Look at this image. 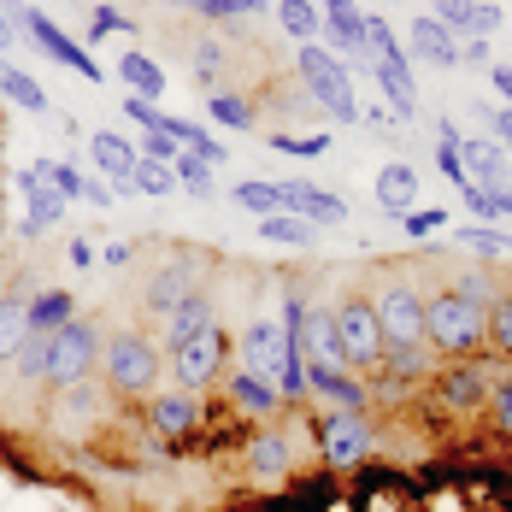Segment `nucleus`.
I'll return each instance as SVG.
<instances>
[{"label":"nucleus","mask_w":512,"mask_h":512,"mask_svg":"<svg viewBox=\"0 0 512 512\" xmlns=\"http://www.w3.org/2000/svg\"><path fill=\"white\" fill-rule=\"evenodd\" d=\"M424 342L436 348V354H477L483 342H489V307H477V301H465L460 289H436L430 301H424Z\"/></svg>","instance_id":"f257e3e1"},{"label":"nucleus","mask_w":512,"mask_h":512,"mask_svg":"<svg viewBox=\"0 0 512 512\" xmlns=\"http://www.w3.org/2000/svg\"><path fill=\"white\" fill-rule=\"evenodd\" d=\"M295 65H301V83L312 89V101L324 106L336 124H354L359 101H354V83H348L342 59H336L330 48H318V42H307V48H295Z\"/></svg>","instance_id":"f03ea898"},{"label":"nucleus","mask_w":512,"mask_h":512,"mask_svg":"<svg viewBox=\"0 0 512 512\" xmlns=\"http://www.w3.org/2000/svg\"><path fill=\"white\" fill-rule=\"evenodd\" d=\"M101 359V330L89 318H71L65 330H53V354H48V383L53 389H71V383H89Z\"/></svg>","instance_id":"7ed1b4c3"},{"label":"nucleus","mask_w":512,"mask_h":512,"mask_svg":"<svg viewBox=\"0 0 512 512\" xmlns=\"http://www.w3.org/2000/svg\"><path fill=\"white\" fill-rule=\"evenodd\" d=\"M106 377H112V389L118 395H148L159 383V354L148 336H112L106 342Z\"/></svg>","instance_id":"20e7f679"},{"label":"nucleus","mask_w":512,"mask_h":512,"mask_svg":"<svg viewBox=\"0 0 512 512\" xmlns=\"http://www.w3.org/2000/svg\"><path fill=\"white\" fill-rule=\"evenodd\" d=\"M377 324H383V348H418L424 342V301L412 283H383L377 289Z\"/></svg>","instance_id":"39448f33"},{"label":"nucleus","mask_w":512,"mask_h":512,"mask_svg":"<svg viewBox=\"0 0 512 512\" xmlns=\"http://www.w3.org/2000/svg\"><path fill=\"white\" fill-rule=\"evenodd\" d=\"M336 336H342V359L348 365H383V324H377V307L371 301H342L336 307Z\"/></svg>","instance_id":"423d86ee"},{"label":"nucleus","mask_w":512,"mask_h":512,"mask_svg":"<svg viewBox=\"0 0 512 512\" xmlns=\"http://www.w3.org/2000/svg\"><path fill=\"white\" fill-rule=\"evenodd\" d=\"M6 12H12V24H18V30H24V36H30V42H36L42 53H48V59H59L65 71H77V77H89V83H101V65H95L89 53L77 48V42H71V36L53 24V18L30 12V6H6Z\"/></svg>","instance_id":"0eeeda50"},{"label":"nucleus","mask_w":512,"mask_h":512,"mask_svg":"<svg viewBox=\"0 0 512 512\" xmlns=\"http://www.w3.org/2000/svg\"><path fill=\"white\" fill-rule=\"evenodd\" d=\"M318 442H324V465L330 471H354L365 460V448H371V424H365V412H324V424H318Z\"/></svg>","instance_id":"6e6552de"},{"label":"nucleus","mask_w":512,"mask_h":512,"mask_svg":"<svg viewBox=\"0 0 512 512\" xmlns=\"http://www.w3.org/2000/svg\"><path fill=\"white\" fill-rule=\"evenodd\" d=\"M218 365H224V336H218V330H201L195 342L171 348V377H177V389H206V383L218 377Z\"/></svg>","instance_id":"1a4fd4ad"},{"label":"nucleus","mask_w":512,"mask_h":512,"mask_svg":"<svg viewBox=\"0 0 512 512\" xmlns=\"http://www.w3.org/2000/svg\"><path fill=\"white\" fill-rule=\"evenodd\" d=\"M436 395L448 412H477L495 389H489V365H448L436 371Z\"/></svg>","instance_id":"9d476101"},{"label":"nucleus","mask_w":512,"mask_h":512,"mask_svg":"<svg viewBox=\"0 0 512 512\" xmlns=\"http://www.w3.org/2000/svg\"><path fill=\"white\" fill-rule=\"evenodd\" d=\"M183 301H195V259L171 254L154 277H148V307L154 312H177Z\"/></svg>","instance_id":"9b49d317"},{"label":"nucleus","mask_w":512,"mask_h":512,"mask_svg":"<svg viewBox=\"0 0 512 512\" xmlns=\"http://www.w3.org/2000/svg\"><path fill=\"white\" fill-rule=\"evenodd\" d=\"M318 12H324V42H336V53H354L371 65V48H365V12H359L354 0H318Z\"/></svg>","instance_id":"f8f14e48"},{"label":"nucleus","mask_w":512,"mask_h":512,"mask_svg":"<svg viewBox=\"0 0 512 512\" xmlns=\"http://www.w3.org/2000/svg\"><path fill=\"white\" fill-rule=\"evenodd\" d=\"M301 354L307 365H324V371H342V336H336V312H301Z\"/></svg>","instance_id":"ddd939ff"},{"label":"nucleus","mask_w":512,"mask_h":512,"mask_svg":"<svg viewBox=\"0 0 512 512\" xmlns=\"http://www.w3.org/2000/svg\"><path fill=\"white\" fill-rule=\"evenodd\" d=\"M412 53L424 59V65H436V71H454L460 65V36L430 12V18H412Z\"/></svg>","instance_id":"4468645a"},{"label":"nucleus","mask_w":512,"mask_h":512,"mask_svg":"<svg viewBox=\"0 0 512 512\" xmlns=\"http://www.w3.org/2000/svg\"><path fill=\"white\" fill-rule=\"evenodd\" d=\"M283 212H301L307 224H348V201L312 183H283Z\"/></svg>","instance_id":"2eb2a0df"},{"label":"nucleus","mask_w":512,"mask_h":512,"mask_svg":"<svg viewBox=\"0 0 512 512\" xmlns=\"http://www.w3.org/2000/svg\"><path fill=\"white\" fill-rule=\"evenodd\" d=\"M18 189H24V201H30V212H24V236H42V224H59L65 195L53 189L36 165H30V171H18Z\"/></svg>","instance_id":"dca6fc26"},{"label":"nucleus","mask_w":512,"mask_h":512,"mask_svg":"<svg viewBox=\"0 0 512 512\" xmlns=\"http://www.w3.org/2000/svg\"><path fill=\"white\" fill-rule=\"evenodd\" d=\"M460 165L471 183H483L489 195L495 189H507V154L495 148V142H477V136H460Z\"/></svg>","instance_id":"f3484780"},{"label":"nucleus","mask_w":512,"mask_h":512,"mask_svg":"<svg viewBox=\"0 0 512 512\" xmlns=\"http://www.w3.org/2000/svg\"><path fill=\"white\" fill-rule=\"evenodd\" d=\"M377 206L383 212H412L418 206V165H407V159H395V165H383L377 171Z\"/></svg>","instance_id":"a211bd4d"},{"label":"nucleus","mask_w":512,"mask_h":512,"mask_svg":"<svg viewBox=\"0 0 512 512\" xmlns=\"http://www.w3.org/2000/svg\"><path fill=\"white\" fill-rule=\"evenodd\" d=\"M154 430L159 436H189L195 424H201V401H195V389H171V395H159L154 401Z\"/></svg>","instance_id":"6ab92c4d"},{"label":"nucleus","mask_w":512,"mask_h":512,"mask_svg":"<svg viewBox=\"0 0 512 512\" xmlns=\"http://www.w3.org/2000/svg\"><path fill=\"white\" fill-rule=\"evenodd\" d=\"M371 77H377V89L389 95L395 118H418V95H412V65L407 59H371Z\"/></svg>","instance_id":"aec40b11"},{"label":"nucleus","mask_w":512,"mask_h":512,"mask_svg":"<svg viewBox=\"0 0 512 512\" xmlns=\"http://www.w3.org/2000/svg\"><path fill=\"white\" fill-rule=\"evenodd\" d=\"M36 171H42V177H48V183H53V189H59V195H65V201L112 206V189H106V183H89V177H83V171H77V165H59V159H42V165H36Z\"/></svg>","instance_id":"412c9836"},{"label":"nucleus","mask_w":512,"mask_h":512,"mask_svg":"<svg viewBox=\"0 0 512 512\" xmlns=\"http://www.w3.org/2000/svg\"><path fill=\"white\" fill-rule=\"evenodd\" d=\"M307 389H312V395H324V401H336L342 412H359V407H365V383H359V377H348V371L307 365Z\"/></svg>","instance_id":"4be33fe9"},{"label":"nucleus","mask_w":512,"mask_h":512,"mask_svg":"<svg viewBox=\"0 0 512 512\" xmlns=\"http://www.w3.org/2000/svg\"><path fill=\"white\" fill-rule=\"evenodd\" d=\"M89 148H95V159H101V171L118 183V189H130V171H136V142H124V136H112V130H95L89 136ZM112 189V195H118Z\"/></svg>","instance_id":"5701e85b"},{"label":"nucleus","mask_w":512,"mask_h":512,"mask_svg":"<svg viewBox=\"0 0 512 512\" xmlns=\"http://www.w3.org/2000/svg\"><path fill=\"white\" fill-rule=\"evenodd\" d=\"M277 24H283V36L301 42V48L324 36V12H318V0H277Z\"/></svg>","instance_id":"b1692460"},{"label":"nucleus","mask_w":512,"mask_h":512,"mask_svg":"<svg viewBox=\"0 0 512 512\" xmlns=\"http://www.w3.org/2000/svg\"><path fill=\"white\" fill-rule=\"evenodd\" d=\"M77 318V301L65 295V289H42L36 301H30V330H42V336H53V330H65Z\"/></svg>","instance_id":"393cba45"},{"label":"nucleus","mask_w":512,"mask_h":512,"mask_svg":"<svg viewBox=\"0 0 512 512\" xmlns=\"http://www.w3.org/2000/svg\"><path fill=\"white\" fill-rule=\"evenodd\" d=\"M201 330H212V301H206V295H195V301H183V307L171 312L165 342H171V348H183V342H195Z\"/></svg>","instance_id":"a878e982"},{"label":"nucleus","mask_w":512,"mask_h":512,"mask_svg":"<svg viewBox=\"0 0 512 512\" xmlns=\"http://www.w3.org/2000/svg\"><path fill=\"white\" fill-rule=\"evenodd\" d=\"M118 77H124V83H130L142 101H159V95H165V71H159L148 53H136V48L118 59Z\"/></svg>","instance_id":"bb28decb"},{"label":"nucleus","mask_w":512,"mask_h":512,"mask_svg":"<svg viewBox=\"0 0 512 512\" xmlns=\"http://www.w3.org/2000/svg\"><path fill=\"white\" fill-rule=\"evenodd\" d=\"M312 230L318 224H307L301 212H265L259 218V236L265 242H283V248H312Z\"/></svg>","instance_id":"cd10ccee"},{"label":"nucleus","mask_w":512,"mask_h":512,"mask_svg":"<svg viewBox=\"0 0 512 512\" xmlns=\"http://www.w3.org/2000/svg\"><path fill=\"white\" fill-rule=\"evenodd\" d=\"M289 442L283 436H259L254 442V454H248V471H254L259 483H277V477H289Z\"/></svg>","instance_id":"c85d7f7f"},{"label":"nucleus","mask_w":512,"mask_h":512,"mask_svg":"<svg viewBox=\"0 0 512 512\" xmlns=\"http://www.w3.org/2000/svg\"><path fill=\"white\" fill-rule=\"evenodd\" d=\"M24 336H30V301H0V365L6 359H18V348H24Z\"/></svg>","instance_id":"c756f323"},{"label":"nucleus","mask_w":512,"mask_h":512,"mask_svg":"<svg viewBox=\"0 0 512 512\" xmlns=\"http://www.w3.org/2000/svg\"><path fill=\"white\" fill-rule=\"evenodd\" d=\"M165 136H177V148L201 154L206 165H224V159H230V148H224V142H212L201 124H189V118H165Z\"/></svg>","instance_id":"7c9ffc66"},{"label":"nucleus","mask_w":512,"mask_h":512,"mask_svg":"<svg viewBox=\"0 0 512 512\" xmlns=\"http://www.w3.org/2000/svg\"><path fill=\"white\" fill-rule=\"evenodd\" d=\"M0 95L12 106H24V112H48V89L36 77H24L18 65H0Z\"/></svg>","instance_id":"2f4dec72"},{"label":"nucleus","mask_w":512,"mask_h":512,"mask_svg":"<svg viewBox=\"0 0 512 512\" xmlns=\"http://www.w3.org/2000/svg\"><path fill=\"white\" fill-rule=\"evenodd\" d=\"M230 395H236L248 412H277V395H283V389H271V383L254 377V371H236V377H230Z\"/></svg>","instance_id":"473e14b6"},{"label":"nucleus","mask_w":512,"mask_h":512,"mask_svg":"<svg viewBox=\"0 0 512 512\" xmlns=\"http://www.w3.org/2000/svg\"><path fill=\"white\" fill-rule=\"evenodd\" d=\"M383 365H389L395 383H418L430 371V342H418V348H383Z\"/></svg>","instance_id":"72a5a7b5"},{"label":"nucleus","mask_w":512,"mask_h":512,"mask_svg":"<svg viewBox=\"0 0 512 512\" xmlns=\"http://www.w3.org/2000/svg\"><path fill=\"white\" fill-rule=\"evenodd\" d=\"M48 354H53V336L30 330V336H24V348H18V359H12V365H18V377H24V383H42V377H48Z\"/></svg>","instance_id":"f704fd0d"},{"label":"nucleus","mask_w":512,"mask_h":512,"mask_svg":"<svg viewBox=\"0 0 512 512\" xmlns=\"http://www.w3.org/2000/svg\"><path fill=\"white\" fill-rule=\"evenodd\" d=\"M230 201L248 206V212H259V218H265V212H283V183H236Z\"/></svg>","instance_id":"c9c22d12"},{"label":"nucleus","mask_w":512,"mask_h":512,"mask_svg":"<svg viewBox=\"0 0 512 512\" xmlns=\"http://www.w3.org/2000/svg\"><path fill=\"white\" fill-rule=\"evenodd\" d=\"M171 171H177V183H183V189H189V195H212V165H206L201 154H189V148H183V154L171 159Z\"/></svg>","instance_id":"e433bc0d"},{"label":"nucleus","mask_w":512,"mask_h":512,"mask_svg":"<svg viewBox=\"0 0 512 512\" xmlns=\"http://www.w3.org/2000/svg\"><path fill=\"white\" fill-rule=\"evenodd\" d=\"M130 189H142V195H171V189H177V171H171V165H159V159H136Z\"/></svg>","instance_id":"4c0bfd02"},{"label":"nucleus","mask_w":512,"mask_h":512,"mask_svg":"<svg viewBox=\"0 0 512 512\" xmlns=\"http://www.w3.org/2000/svg\"><path fill=\"white\" fill-rule=\"evenodd\" d=\"M206 112H212L218 124H230V130H248V124H254V106L242 101L236 89H230V95H224V89H218V95H206Z\"/></svg>","instance_id":"58836bf2"},{"label":"nucleus","mask_w":512,"mask_h":512,"mask_svg":"<svg viewBox=\"0 0 512 512\" xmlns=\"http://www.w3.org/2000/svg\"><path fill=\"white\" fill-rule=\"evenodd\" d=\"M95 407H101L95 383H71L65 401H59V418H65V424H83V418H95Z\"/></svg>","instance_id":"ea45409f"},{"label":"nucleus","mask_w":512,"mask_h":512,"mask_svg":"<svg viewBox=\"0 0 512 512\" xmlns=\"http://www.w3.org/2000/svg\"><path fill=\"white\" fill-rule=\"evenodd\" d=\"M195 71H201V83H212V95H218V77H224V42L218 36H201L195 42Z\"/></svg>","instance_id":"a19ab883"},{"label":"nucleus","mask_w":512,"mask_h":512,"mask_svg":"<svg viewBox=\"0 0 512 512\" xmlns=\"http://www.w3.org/2000/svg\"><path fill=\"white\" fill-rule=\"evenodd\" d=\"M460 242H465V248H477V254H489V259L512 254V236L489 230V224H471V230H460Z\"/></svg>","instance_id":"79ce46f5"},{"label":"nucleus","mask_w":512,"mask_h":512,"mask_svg":"<svg viewBox=\"0 0 512 512\" xmlns=\"http://www.w3.org/2000/svg\"><path fill=\"white\" fill-rule=\"evenodd\" d=\"M271 154H295V159H318L330 148V136H265Z\"/></svg>","instance_id":"37998d69"},{"label":"nucleus","mask_w":512,"mask_h":512,"mask_svg":"<svg viewBox=\"0 0 512 512\" xmlns=\"http://www.w3.org/2000/svg\"><path fill=\"white\" fill-rule=\"evenodd\" d=\"M489 342L512 359V295H501V301L489 307Z\"/></svg>","instance_id":"c03bdc74"},{"label":"nucleus","mask_w":512,"mask_h":512,"mask_svg":"<svg viewBox=\"0 0 512 512\" xmlns=\"http://www.w3.org/2000/svg\"><path fill=\"white\" fill-rule=\"evenodd\" d=\"M177 154H183V148H177V136H165V130H142V142H136V159H159V165H171Z\"/></svg>","instance_id":"a18cd8bd"},{"label":"nucleus","mask_w":512,"mask_h":512,"mask_svg":"<svg viewBox=\"0 0 512 512\" xmlns=\"http://www.w3.org/2000/svg\"><path fill=\"white\" fill-rule=\"evenodd\" d=\"M442 224H448L442 206H412V212H401V230H407V236H430V230H442Z\"/></svg>","instance_id":"49530a36"},{"label":"nucleus","mask_w":512,"mask_h":512,"mask_svg":"<svg viewBox=\"0 0 512 512\" xmlns=\"http://www.w3.org/2000/svg\"><path fill=\"white\" fill-rule=\"evenodd\" d=\"M124 118H130L136 130H165V112H159V101H142V95H124Z\"/></svg>","instance_id":"de8ad7c7"},{"label":"nucleus","mask_w":512,"mask_h":512,"mask_svg":"<svg viewBox=\"0 0 512 512\" xmlns=\"http://www.w3.org/2000/svg\"><path fill=\"white\" fill-rule=\"evenodd\" d=\"M471 12H477V0H436V18L454 30V36H465V24H471Z\"/></svg>","instance_id":"09e8293b"},{"label":"nucleus","mask_w":512,"mask_h":512,"mask_svg":"<svg viewBox=\"0 0 512 512\" xmlns=\"http://www.w3.org/2000/svg\"><path fill=\"white\" fill-rule=\"evenodd\" d=\"M460 201H465V212H477V218H501V212H495V195H489L483 183H465Z\"/></svg>","instance_id":"8fccbe9b"},{"label":"nucleus","mask_w":512,"mask_h":512,"mask_svg":"<svg viewBox=\"0 0 512 512\" xmlns=\"http://www.w3.org/2000/svg\"><path fill=\"white\" fill-rule=\"evenodd\" d=\"M495 30H501V12H495V6H483V0H477V12H471V24H465V36H483V42H489V36H495Z\"/></svg>","instance_id":"3c124183"},{"label":"nucleus","mask_w":512,"mask_h":512,"mask_svg":"<svg viewBox=\"0 0 512 512\" xmlns=\"http://www.w3.org/2000/svg\"><path fill=\"white\" fill-rule=\"evenodd\" d=\"M489 401H495V424L512 436V383H495V395H489Z\"/></svg>","instance_id":"603ef678"},{"label":"nucleus","mask_w":512,"mask_h":512,"mask_svg":"<svg viewBox=\"0 0 512 512\" xmlns=\"http://www.w3.org/2000/svg\"><path fill=\"white\" fill-rule=\"evenodd\" d=\"M460 65H489V42H483V36H465L460 42Z\"/></svg>","instance_id":"864d4df0"},{"label":"nucleus","mask_w":512,"mask_h":512,"mask_svg":"<svg viewBox=\"0 0 512 512\" xmlns=\"http://www.w3.org/2000/svg\"><path fill=\"white\" fill-rule=\"evenodd\" d=\"M483 118H489V130H495V136L512 148V106H495V112H483Z\"/></svg>","instance_id":"5fc2aeb1"},{"label":"nucleus","mask_w":512,"mask_h":512,"mask_svg":"<svg viewBox=\"0 0 512 512\" xmlns=\"http://www.w3.org/2000/svg\"><path fill=\"white\" fill-rule=\"evenodd\" d=\"M489 83H495V89H501V101L512 106V59H507V65H495V71H489Z\"/></svg>","instance_id":"6e6d98bb"},{"label":"nucleus","mask_w":512,"mask_h":512,"mask_svg":"<svg viewBox=\"0 0 512 512\" xmlns=\"http://www.w3.org/2000/svg\"><path fill=\"white\" fill-rule=\"evenodd\" d=\"M95 30H130V24H124L112 6H101V12H95Z\"/></svg>","instance_id":"4d7b16f0"},{"label":"nucleus","mask_w":512,"mask_h":512,"mask_svg":"<svg viewBox=\"0 0 512 512\" xmlns=\"http://www.w3.org/2000/svg\"><path fill=\"white\" fill-rule=\"evenodd\" d=\"M95 259H101V254H95L89 242H71V265H95Z\"/></svg>","instance_id":"13d9d810"},{"label":"nucleus","mask_w":512,"mask_h":512,"mask_svg":"<svg viewBox=\"0 0 512 512\" xmlns=\"http://www.w3.org/2000/svg\"><path fill=\"white\" fill-rule=\"evenodd\" d=\"M12 30H18V24H12V12L0 6V48H12Z\"/></svg>","instance_id":"bf43d9fd"},{"label":"nucleus","mask_w":512,"mask_h":512,"mask_svg":"<svg viewBox=\"0 0 512 512\" xmlns=\"http://www.w3.org/2000/svg\"><path fill=\"white\" fill-rule=\"evenodd\" d=\"M230 6H236L242 18H254V12H265V0H230Z\"/></svg>","instance_id":"052dcab7"},{"label":"nucleus","mask_w":512,"mask_h":512,"mask_svg":"<svg viewBox=\"0 0 512 512\" xmlns=\"http://www.w3.org/2000/svg\"><path fill=\"white\" fill-rule=\"evenodd\" d=\"M0 301H6V295H0Z\"/></svg>","instance_id":"680f3d73"}]
</instances>
